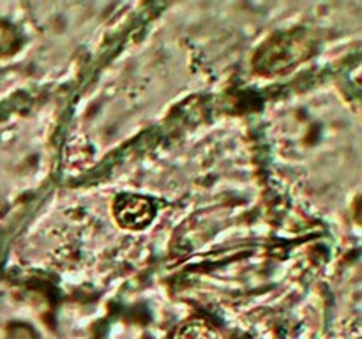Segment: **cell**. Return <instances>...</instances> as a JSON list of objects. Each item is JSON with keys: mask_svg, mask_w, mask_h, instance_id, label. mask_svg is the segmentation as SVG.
I'll list each match as a JSON object with an SVG mask.
<instances>
[{"mask_svg": "<svg viewBox=\"0 0 362 339\" xmlns=\"http://www.w3.org/2000/svg\"><path fill=\"white\" fill-rule=\"evenodd\" d=\"M117 218L127 228H144L152 219V205L144 198H122L115 207Z\"/></svg>", "mask_w": 362, "mask_h": 339, "instance_id": "6da1fadb", "label": "cell"}]
</instances>
